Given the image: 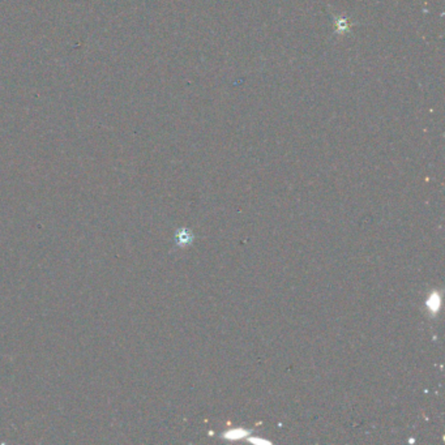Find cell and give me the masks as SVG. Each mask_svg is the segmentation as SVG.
Here are the masks:
<instances>
[{
    "instance_id": "cell-1",
    "label": "cell",
    "mask_w": 445,
    "mask_h": 445,
    "mask_svg": "<svg viewBox=\"0 0 445 445\" xmlns=\"http://www.w3.org/2000/svg\"><path fill=\"white\" fill-rule=\"evenodd\" d=\"M426 306L432 315H436V313L439 312L440 306H441V298H440L439 292L437 291L431 292V295L426 301Z\"/></svg>"
},
{
    "instance_id": "cell-4",
    "label": "cell",
    "mask_w": 445,
    "mask_h": 445,
    "mask_svg": "<svg viewBox=\"0 0 445 445\" xmlns=\"http://www.w3.org/2000/svg\"><path fill=\"white\" fill-rule=\"evenodd\" d=\"M249 441L253 444H269V441H267V440L257 439V437H249Z\"/></svg>"
},
{
    "instance_id": "cell-3",
    "label": "cell",
    "mask_w": 445,
    "mask_h": 445,
    "mask_svg": "<svg viewBox=\"0 0 445 445\" xmlns=\"http://www.w3.org/2000/svg\"><path fill=\"white\" fill-rule=\"evenodd\" d=\"M175 239L179 246H187V244H190V243L192 242L194 238H192V234H191L187 229H180V230L176 233Z\"/></svg>"
},
{
    "instance_id": "cell-2",
    "label": "cell",
    "mask_w": 445,
    "mask_h": 445,
    "mask_svg": "<svg viewBox=\"0 0 445 445\" xmlns=\"http://www.w3.org/2000/svg\"><path fill=\"white\" fill-rule=\"evenodd\" d=\"M248 436V431L243 430V428H234V430L228 431V432H225L222 435V437L228 440H240V439H244Z\"/></svg>"
}]
</instances>
